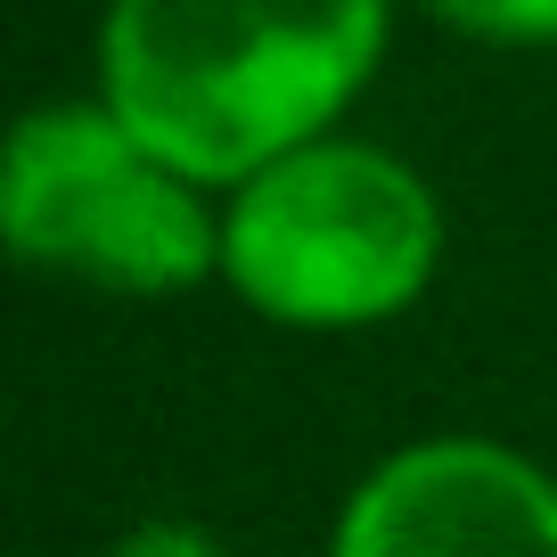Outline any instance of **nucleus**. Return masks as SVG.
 Wrapping results in <instances>:
<instances>
[{"label": "nucleus", "instance_id": "obj_1", "mask_svg": "<svg viewBox=\"0 0 557 557\" xmlns=\"http://www.w3.org/2000/svg\"><path fill=\"white\" fill-rule=\"evenodd\" d=\"M385 0H107L99 90L181 181H255L361 99Z\"/></svg>", "mask_w": 557, "mask_h": 557}, {"label": "nucleus", "instance_id": "obj_2", "mask_svg": "<svg viewBox=\"0 0 557 557\" xmlns=\"http://www.w3.org/2000/svg\"><path fill=\"white\" fill-rule=\"evenodd\" d=\"M443 213L426 181L361 139H312L238 181L222 271L255 312L287 329H369L426 296Z\"/></svg>", "mask_w": 557, "mask_h": 557}, {"label": "nucleus", "instance_id": "obj_3", "mask_svg": "<svg viewBox=\"0 0 557 557\" xmlns=\"http://www.w3.org/2000/svg\"><path fill=\"white\" fill-rule=\"evenodd\" d=\"M0 230L34 271H74L123 296H173L222 262V230L157 148H139L115 107H34L9 132Z\"/></svg>", "mask_w": 557, "mask_h": 557}, {"label": "nucleus", "instance_id": "obj_4", "mask_svg": "<svg viewBox=\"0 0 557 557\" xmlns=\"http://www.w3.org/2000/svg\"><path fill=\"white\" fill-rule=\"evenodd\" d=\"M329 557H557V484L484 435L410 443L345 500Z\"/></svg>", "mask_w": 557, "mask_h": 557}, {"label": "nucleus", "instance_id": "obj_5", "mask_svg": "<svg viewBox=\"0 0 557 557\" xmlns=\"http://www.w3.org/2000/svg\"><path fill=\"white\" fill-rule=\"evenodd\" d=\"M451 34L500 41V50H549L557 41V0H426Z\"/></svg>", "mask_w": 557, "mask_h": 557}, {"label": "nucleus", "instance_id": "obj_6", "mask_svg": "<svg viewBox=\"0 0 557 557\" xmlns=\"http://www.w3.org/2000/svg\"><path fill=\"white\" fill-rule=\"evenodd\" d=\"M107 557H230L213 533H197V524H173V517H157V524H139L132 541H115Z\"/></svg>", "mask_w": 557, "mask_h": 557}]
</instances>
